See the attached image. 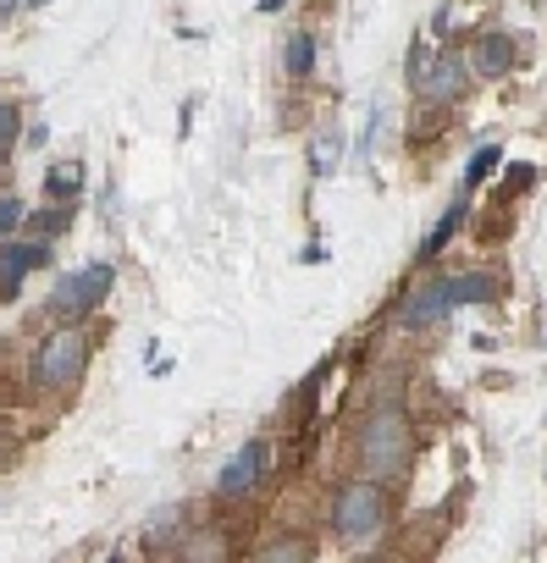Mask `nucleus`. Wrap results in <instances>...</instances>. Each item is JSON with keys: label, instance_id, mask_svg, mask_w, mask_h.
I'll list each match as a JSON object with an SVG mask.
<instances>
[{"label": "nucleus", "instance_id": "4", "mask_svg": "<svg viewBox=\"0 0 547 563\" xmlns=\"http://www.w3.org/2000/svg\"><path fill=\"white\" fill-rule=\"evenodd\" d=\"M84 371H89V338H84L78 327H62V332H51V338L34 349V387H45V393L78 387Z\"/></svg>", "mask_w": 547, "mask_h": 563}, {"label": "nucleus", "instance_id": "11", "mask_svg": "<svg viewBox=\"0 0 547 563\" xmlns=\"http://www.w3.org/2000/svg\"><path fill=\"white\" fill-rule=\"evenodd\" d=\"M78 188H84V161H56L45 172V194L51 199H78Z\"/></svg>", "mask_w": 547, "mask_h": 563}, {"label": "nucleus", "instance_id": "6", "mask_svg": "<svg viewBox=\"0 0 547 563\" xmlns=\"http://www.w3.org/2000/svg\"><path fill=\"white\" fill-rule=\"evenodd\" d=\"M111 282H117V271L106 265V260H95V265H78V271H67V276H56V288H51V316H89V310H100L106 305V294H111Z\"/></svg>", "mask_w": 547, "mask_h": 563}, {"label": "nucleus", "instance_id": "10", "mask_svg": "<svg viewBox=\"0 0 547 563\" xmlns=\"http://www.w3.org/2000/svg\"><path fill=\"white\" fill-rule=\"evenodd\" d=\"M464 221H470V188H459V199H453V205L437 216V227L426 232V243H420V265H426V260H437V254L459 238V227H464Z\"/></svg>", "mask_w": 547, "mask_h": 563}, {"label": "nucleus", "instance_id": "15", "mask_svg": "<svg viewBox=\"0 0 547 563\" xmlns=\"http://www.w3.org/2000/svg\"><path fill=\"white\" fill-rule=\"evenodd\" d=\"M497 155H503L497 144H481V150L470 155V166H464V188H481V177H486V172L497 166Z\"/></svg>", "mask_w": 547, "mask_h": 563}, {"label": "nucleus", "instance_id": "3", "mask_svg": "<svg viewBox=\"0 0 547 563\" xmlns=\"http://www.w3.org/2000/svg\"><path fill=\"white\" fill-rule=\"evenodd\" d=\"M404 78H409V89H415L426 106H453V100L470 89V62H464V51H426V45H409Z\"/></svg>", "mask_w": 547, "mask_h": 563}, {"label": "nucleus", "instance_id": "19", "mask_svg": "<svg viewBox=\"0 0 547 563\" xmlns=\"http://www.w3.org/2000/svg\"><path fill=\"white\" fill-rule=\"evenodd\" d=\"M448 29H453V12H448V7H442V12H437V18H431V34H448Z\"/></svg>", "mask_w": 547, "mask_h": 563}, {"label": "nucleus", "instance_id": "5", "mask_svg": "<svg viewBox=\"0 0 547 563\" xmlns=\"http://www.w3.org/2000/svg\"><path fill=\"white\" fill-rule=\"evenodd\" d=\"M332 530H338L349 547L376 541V536L387 530V497H382V486H376V481H354V486H343L338 503H332Z\"/></svg>", "mask_w": 547, "mask_h": 563}, {"label": "nucleus", "instance_id": "2", "mask_svg": "<svg viewBox=\"0 0 547 563\" xmlns=\"http://www.w3.org/2000/svg\"><path fill=\"white\" fill-rule=\"evenodd\" d=\"M409 448H415L409 420H404V409H393V404H382V409L360 426V470H365L371 481L404 475V470H409Z\"/></svg>", "mask_w": 547, "mask_h": 563}, {"label": "nucleus", "instance_id": "12", "mask_svg": "<svg viewBox=\"0 0 547 563\" xmlns=\"http://www.w3.org/2000/svg\"><path fill=\"white\" fill-rule=\"evenodd\" d=\"M338 161H343V133H338V128H327V133L310 144V172H316V177H332V172H338Z\"/></svg>", "mask_w": 547, "mask_h": 563}, {"label": "nucleus", "instance_id": "9", "mask_svg": "<svg viewBox=\"0 0 547 563\" xmlns=\"http://www.w3.org/2000/svg\"><path fill=\"white\" fill-rule=\"evenodd\" d=\"M40 265H51V243L40 238V243H18V249H7V260H0V294H18L23 288V276L29 271H40Z\"/></svg>", "mask_w": 547, "mask_h": 563}, {"label": "nucleus", "instance_id": "1", "mask_svg": "<svg viewBox=\"0 0 547 563\" xmlns=\"http://www.w3.org/2000/svg\"><path fill=\"white\" fill-rule=\"evenodd\" d=\"M503 294V276H492V271H464V276H437V282H426V288H415L409 294V305H404V327H431L437 316H448V310H464V305H492Z\"/></svg>", "mask_w": 547, "mask_h": 563}, {"label": "nucleus", "instance_id": "18", "mask_svg": "<svg viewBox=\"0 0 547 563\" xmlns=\"http://www.w3.org/2000/svg\"><path fill=\"white\" fill-rule=\"evenodd\" d=\"M62 227H67V210H62V216H34V232H40V238H56Z\"/></svg>", "mask_w": 547, "mask_h": 563}, {"label": "nucleus", "instance_id": "17", "mask_svg": "<svg viewBox=\"0 0 547 563\" xmlns=\"http://www.w3.org/2000/svg\"><path fill=\"white\" fill-rule=\"evenodd\" d=\"M530 177H536V166H530V161H514L503 183H508V194H525V183H530Z\"/></svg>", "mask_w": 547, "mask_h": 563}, {"label": "nucleus", "instance_id": "21", "mask_svg": "<svg viewBox=\"0 0 547 563\" xmlns=\"http://www.w3.org/2000/svg\"><path fill=\"white\" fill-rule=\"evenodd\" d=\"M12 7H18V0H0V18H7V12H12Z\"/></svg>", "mask_w": 547, "mask_h": 563}, {"label": "nucleus", "instance_id": "8", "mask_svg": "<svg viewBox=\"0 0 547 563\" xmlns=\"http://www.w3.org/2000/svg\"><path fill=\"white\" fill-rule=\"evenodd\" d=\"M464 62H470V78H486V84H497L503 73H514V40L508 34H481L470 51H464Z\"/></svg>", "mask_w": 547, "mask_h": 563}, {"label": "nucleus", "instance_id": "13", "mask_svg": "<svg viewBox=\"0 0 547 563\" xmlns=\"http://www.w3.org/2000/svg\"><path fill=\"white\" fill-rule=\"evenodd\" d=\"M283 67H288V73H294V78H305V73H310V67H316V40H310V34H305V29H299V34H294V40H288V56H283Z\"/></svg>", "mask_w": 547, "mask_h": 563}, {"label": "nucleus", "instance_id": "16", "mask_svg": "<svg viewBox=\"0 0 547 563\" xmlns=\"http://www.w3.org/2000/svg\"><path fill=\"white\" fill-rule=\"evenodd\" d=\"M23 227V199L18 194H0V238H12Z\"/></svg>", "mask_w": 547, "mask_h": 563}, {"label": "nucleus", "instance_id": "20", "mask_svg": "<svg viewBox=\"0 0 547 563\" xmlns=\"http://www.w3.org/2000/svg\"><path fill=\"white\" fill-rule=\"evenodd\" d=\"M283 7V0H260V12H277Z\"/></svg>", "mask_w": 547, "mask_h": 563}, {"label": "nucleus", "instance_id": "22", "mask_svg": "<svg viewBox=\"0 0 547 563\" xmlns=\"http://www.w3.org/2000/svg\"><path fill=\"white\" fill-rule=\"evenodd\" d=\"M29 7H45V0H29Z\"/></svg>", "mask_w": 547, "mask_h": 563}, {"label": "nucleus", "instance_id": "7", "mask_svg": "<svg viewBox=\"0 0 547 563\" xmlns=\"http://www.w3.org/2000/svg\"><path fill=\"white\" fill-rule=\"evenodd\" d=\"M260 475H265V442H243L227 459V470L216 475V497H243V492L260 486Z\"/></svg>", "mask_w": 547, "mask_h": 563}, {"label": "nucleus", "instance_id": "14", "mask_svg": "<svg viewBox=\"0 0 547 563\" xmlns=\"http://www.w3.org/2000/svg\"><path fill=\"white\" fill-rule=\"evenodd\" d=\"M18 133H23V111H18V100H0V161L12 155Z\"/></svg>", "mask_w": 547, "mask_h": 563}]
</instances>
